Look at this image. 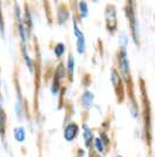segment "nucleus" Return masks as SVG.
<instances>
[{"label": "nucleus", "mask_w": 155, "mask_h": 157, "mask_svg": "<svg viewBox=\"0 0 155 157\" xmlns=\"http://www.w3.org/2000/svg\"><path fill=\"white\" fill-rule=\"evenodd\" d=\"M118 157H121V156H118Z\"/></svg>", "instance_id": "nucleus-15"}, {"label": "nucleus", "mask_w": 155, "mask_h": 157, "mask_svg": "<svg viewBox=\"0 0 155 157\" xmlns=\"http://www.w3.org/2000/svg\"><path fill=\"white\" fill-rule=\"evenodd\" d=\"M74 67H75V59H74V56L70 55L69 58H68V75L70 76V79H72V76H74Z\"/></svg>", "instance_id": "nucleus-8"}, {"label": "nucleus", "mask_w": 155, "mask_h": 157, "mask_svg": "<svg viewBox=\"0 0 155 157\" xmlns=\"http://www.w3.org/2000/svg\"><path fill=\"white\" fill-rule=\"evenodd\" d=\"M119 62H120V69L122 71V75L125 77H128V73H129V64H128V58L127 54H126V48L121 47V51H120V55H119Z\"/></svg>", "instance_id": "nucleus-3"}, {"label": "nucleus", "mask_w": 155, "mask_h": 157, "mask_svg": "<svg viewBox=\"0 0 155 157\" xmlns=\"http://www.w3.org/2000/svg\"><path fill=\"white\" fill-rule=\"evenodd\" d=\"M83 129H84V140H85V146L90 147V142H91V140H92V132H91V129L89 128L86 124H84L83 126Z\"/></svg>", "instance_id": "nucleus-7"}, {"label": "nucleus", "mask_w": 155, "mask_h": 157, "mask_svg": "<svg viewBox=\"0 0 155 157\" xmlns=\"http://www.w3.org/2000/svg\"><path fill=\"white\" fill-rule=\"evenodd\" d=\"M74 33L77 37V51L78 54H84L85 51V39H84L83 33L81 32V29L78 28L76 20H74Z\"/></svg>", "instance_id": "nucleus-2"}, {"label": "nucleus", "mask_w": 155, "mask_h": 157, "mask_svg": "<svg viewBox=\"0 0 155 157\" xmlns=\"http://www.w3.org/2000/svg\"><path fill=\"white\" fill-rule=\"evenodd\" d=\"M58 87H60V85H58V79L55 77V79H54V83H53V87H51V91H53V93H57V91H58Z\"/></svg>", "instance_id": "nucleus-13"}, {"label": "nucleus", "mask_w": 155, "mask_h": 157, "mask_svg": "<svg viewBox=\"0 0 155 157\" xmlns=\"http://www.w3.org/2000/svg\"><path fill=\"white\" fill-rule=\"evenodd\" d=\"M94 147H96L97 151L104 152V143H103V140H101L100 137L94 139Z\"/></svg>", "instance_id": "nucleus-11"}, {"label": "nucleus", "mask_w": 155, "mask_h": 157, "mask_svg": "<svg viewBox=\"0 0 155 157\" xmlns=\"http://www.w3.org/2000/svg\"><path fill=\"white\" fill-rule=\"evenodd\" d=\"M64 67H63V64H60L58 65V67H57V72H56L55 77L57 79H62L63 77H64Z\"/></svg>", "instance_id": "nucleus-12"}, {"label": "nucleus", "mask_w": 155, "mask_h": 157, "mask_svg": "<svg viewBox=\"0 0 155 157\" xmlns=\"http://www.w3.org/2000/svg\"><path fill=\"white\" fill-rule=\"evenodd\" d=\"M78 126L76 124H70L64 130V139L66 141H72L78 134Z\"/></svg>", "instance_id": "nucleus-4"}, {"label": "nucleus", "mask_w": 155, "mask_h": 157, "mask_svg": "<svg viewBox=\"0 0 155 157\" xmlns=\"http://www.w3.org/2000/svg\"><path fill=\"white\" fill-rule=\"evenodd\" d=\"M64 49H66V47H64V44L63 43H57V44L55 45V55L57 57H61L63 54H64Z\"/></svg>", "instance_id": "nucleus-10"}, {"label": "nucleus", "mask_w": 155, "mask_h": 157, "mask_svg": "<svg viewBox=\"0 0 155 157\" xmlns=\"http://www.w3.org/2000/svg\"><path fill=\"white\" fill-rule=\"evenodd\" d=\"M0 32L4 34V23H2V17H1V13H0Z\"/></svg>", "instance_id": "nucleus-14"}, {"label": "nucleus", "mask_w": 155, "mask_h": 157, "mask_svg": "<svg viewBox=\"0 0 155 157\" xmlns=\"http://www.w3.org/2000/svg\"><path fill=\"white\" fill-rule=\"evenodd\" d=\"M106 21H107V29L110 32H114L117 28V17L116 11L113 6H109L106 8Z\"/></svg>", "instance_id": "nucleus-1"}, {"label": "nucleus", "mask_w": 155, "mask_h": 157, "mask_svg": "<svg viewBox=\"0 0 155 157\" xmlns=\"http://www.w3.org/2000/svg\"><path fill=\"white\" fill-rule=\"evenodd\" d=\"M79 12H81V17H88V5H86L85 1L79 2Z\"/></svg>", "instance_id": "nucleus-9"}, {"label": "nucleus", "mask_w": 155, "mask_h": 157, "mask_svg": "<svg viewBox=\"0 0 155 157\" xmlns=\"http://www.w3.org/2000/svg\"><path fill=\"white\" fill-rule=\"evenodd\" d=\"M13 133H14V134H13L14 139H15V141L19 142V143L23 142L25 139H26V130H25L23 127H17V128H14Z\"/></svg>", "instance_id": "nucleus-6"}, {"label": "nucleus", "mask_w": 155, "mask_h": 157, "mask_svg": "<svg viewBox=\"0 0 155 157\" xmlns=\"http://www.w3.org/2000/svg\"><path fill=\"white\" fill-rule=\"evenodd\" d=\"M93 93L92 92H90V91H86L83 95H82V99H81V102H82V105L84 106V108H86L89 109L90 107L92 106V104H93Z\"/></svg>", "instance_id": "nucleus-5"}]
</instances>
